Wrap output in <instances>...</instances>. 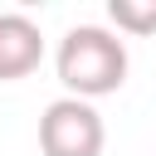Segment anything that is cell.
I'll list each match as a JSON object with an SVG mask.
<instances>
[{
	"mask_svg": "<svg viewBox=\"0 0 156 156\" xmlns=\"http://www.w3.org/2000/svg\"><path fill=\"white\" fill-rule=\"evenodd\" d=\"M44 58V34L29 15L5 10L0 15V83H15L24 73H34Z\"/></svg>",
	"mask_w": 156,
	"mask_h": 156,
	"instance_id": "3957f363",
	"label": "cell"
},
{
	"mask_svg": "<svg viewBox=\"0 0 156 156\" xmlns=\"http://www.w3.org/2000/svg\"><path fill=\"white\" fill-rule=\"evenodd\" d=\"M117 34H156V0H107Z\"/></svg>",
	"mask_w": 156,
	"mask_h": 156,
	"instance_id": "277c9868",
	"label": "cell"
},
{
	"mask_svg": "<svg viewBox=\"0 0 156 156\" xmlns=\"http://www.w3.org/2000/svg\"><path fill=\"white\" fill-rule=\"evenodd\" d=\"M107 127L102 112L83 98H58L39 117V151L44 156H102Z\"/></svg>",
	"mask_w": 156,
	"mask_h": 156,
	"instance_id": "7a4b0ae2",
	"label": "cell"
},
{
	"mask_svg": "<svg viewBox=\"0 0 156 156\" xmlns=\"http://www.w3.org/2000/svg\"><path fill=\"white\" fill-rule=\"evenodd\" d=\"M54 68H58V83L68 88V98L93 102L127 83V44L102 24H73L58 39Z\"/></svg>",
	"mask_w": 156,
	"mask_h": 156,
	"instance_id": "6da1fadb",
	"label": "cell"
}]
</instances>
